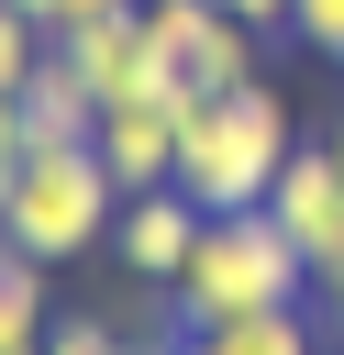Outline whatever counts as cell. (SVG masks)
<instances>
[{
  "label": "cell",
  "instance_id": "6da1fadb",
  "mask_svg": "<svg viewBox=\"0 0 344 355\" xmlns=\"http://www.w3.org/2000/svg\"><path fill=\"white\" fill-rule=\"evenodd\" d=\"M289 155H300V122H289V100L266 78L211 89V100L178 111V189L200 211H266V189H277Z\"/></svg>",
  "mask_w": 344,
  "mask_h": 355
},
{
  "label": "cell",
  "instance_id": "7a4b0ae2",
  "mask_svg": "<svg viewBox=\"0 0 344 355\" xmlns=\"http://www.w3.org/2000/svg\"><path fill=\"white\" fill-rule=\"evenodd\" d=\"M300 288H311V255L277 233V211H211L189 266H178V288H166V311H178V333H200V322L289 311Z\"/></svg>",
  "mask_w": 344,
  "mask_h": 355
},
{
  "label": "cell",
  "instance_id": "3957f363",
  "mask_svg": "<svg viewBox=\"0 0 344 355\" xmlns=\"http://www.w3.org/2000/svg\"><path fill=\"white\" fill-rule=\"evenodd\" d=\"M111 222H122V178L100 166V144H33V155L11 166V211H0V233H11L22 255L67 266V255L111 244Z\"/></svg>",
  "mask_w": 344,
  "mask_h": 355
},
{
  "label": "cell",
  "instance_id": "277c9868",
  "mask_svg": "<svg viewBox=\"0 0 344 355\" xmlns=\"http://www.w3.org/2000/svg\"><path fill=\"white\" fill-rule=\"evenodd\" d=\"M144 44H155L178 100H211V89L255 78V22H233L222 0H144Z\"/></svg>",
  "mask_w": 344,
  "mask_h": 355
},
{
  "label": "cell",
  "instance_id": "5b68a950",
  "mask_svg": "<svg viewBox=\"0 0 344 355\" xmlns=\"http://www.w3.org/2000/svg\"><path fill=\"white\" fill-rule=\"evenodd\" d=\"M55 55L89 78L100 111H111V100H178L166 67H155V44H144V11H122V22H78V33H55ZM178 111H189V100H178Z\"/></svg>",
  "mask_w": 344,
  "mask_h": 355
},
{
  "label": "cell",
  "instance_id": "8992f818",
  "mask_svg": "<svg viewBox=\"0 0 344 355\" xmlns=\"http://www.w3.org/2000/svg\"><path fill=\"white\" fill-rule=\"evenodd\" d=\"M200 200L189 189H133L122 200V222H111V255H122V277H144V288H178V266H189V244H200Z\"/></svg>",
  "mask_w": 344,
  "mask_h": 355
},
{
  "label": "cell",
  "instance_id": "52a82bcc",
  "mask_svg": "<svg viewBox=\"0 0 344 355\" xmlns=\"http://www.w3.org/2000/svg\"><path fill=\"white\" fill-rule=\"evenodd\" d=\"M89 144H100V166L122 178V200H133V189H178V100H111Z\"/></svg>",
  "mask_w": 344,
  "mask_h": 355
},
{
  "label": "cell",
  "instance_id": "ba28073f",
  "mask_svg": "<svg viewBox=\"0 0 344 355\" xmlns=\"http://www.w3.org/2000/svg\"><path fill=\"white\" fill-rule=\"evenodd\" d=\"M266 211H277V233L322 266L333 244H344V166H333V144H300L289 166H277V189H266Z\"/></svg>",
  "mask_w": 344,
  "mask_h": 355
},
{
  "label": "cell",
  "instance_id": "9c48e42d",
  "mask_svg": "<svg viewBox=\"0 0 344 355\" xmlns=\"http://www.w3.org/2000/svg\"><path fill=\"white\" fill-rule=\"evenodd\" d=\"M89 133H100V100H89V78L44 44V67L22 78V155H33V144H89Z\"/></svg>",
  "mask_w": 344,
  "mask_h": 355
},
{
  "label": "cell",
  "instance_id": "30bf717a",
  "mask_svg": "<svg viewBox=\"0 0 344 355\" xmlns=\"http://www.w3.org/2000/svg\"><path fill=\"white\" fill-rule=\"evenodd\" d=\"M55 333V300H44V255H22L0 233V355H33Z\"/></svg>",
  "mask_w": 344,
  "mask_h": 355
},
{
  "label": "cell",
  "instance_id": "8fae6325",
  "mask_svg": "<svg viewBox=\"0 0 344 355\" xmlns=\"http://www.w3.org/2000/svg\"><path fill=\"white\" fill-rule=\"evenodd\" d=\"M189 355H322V333H311V322H300V300H289V311L200 322V333H189Z\"/></svg>",
  "mask_w": 344,
  "mask_h": 355
},
{
  "label": "cell",
  "instance_id": "7c38bea8",
  "mask_svg": "<svg viewBox=\"0 0 344 355\" xmlns=\"http://www.w3.org/2000/svg\"><path fill=\"white\" fill-rule=\"evenodd\" d=\"M44 44H55V33H44L33 11H11V0H0V100H22V78L44 67Z\"/></svg>",
  "mask_w": 344,
  "mask_h": 355
},
{
  "label": "cell",
  "instance_id": "4fadbf2b",
  "mask_svg": "<svg viewBox=\"0 0 344 355\" xmlns=\"http://www.w3.org/2000/svg\"><path fill=\"white\" fill-rule=\"evenodd\" d=\"M33 355H122V322H89V311H67Z\"/></svg>",
  "mask_w": 344,
  "mask_h": 355
},
{
  "label": "cell",
  "instance_id": "5bb4252c",
  "mask_svg": "<svg viewBox=\"0 0 344 355\" xmlns=\"http://www.w3.org/2000/svg\"><path fill=\"white\" fill-rule=\"evenodd\" d=\"M289 33H300L311 55H333V67H344V0H300V11H289Z\"/></svg>",
  "mask_w": 344,
  "mask_h": 355
},
{
  "label": "cell",
  "instance_id": "9a60e30c",
  "mask_svg": "<svg viewBox=\"0 0 344 355\" xmlns=\"http://www.w3.org/2000/svg\"><path fill=\"white\" fill-rule=\"evenodd\" d=\"M311 288H322V322H333V344H344V244L311 266Z\"/></svg>",
  "mask_w": 344,
  "mask_h": 355
},
{
  "label": "cell",
  "instance_id": "2e32d148",
  "mask_svg": "<svg viewBox=\"0 0 344 355\" xmlns=\"http://www.w3.org/2000/svg\"><path fill=\"white\" fill-rule=\"evenodd\" d=\"M122 11H144V0H55V33H78V22H122Z\"/></svg>",
  "mask_w": 344,
  "mask_h": 355
},
{
  "label": "cell",
  "instance_id": "e0dca14e",
  "mask_svg": "<svg viewBox=\"0 0 344 355\" xmlns=\"http://www.w3.org/2000/svg\"><path fill=\"white\" fill-rule=\"evenodd\" d=\"M222 11H233V22H255V33H277V22L300 11V0H222Z\"/></svg>",
  "mask_w": 344,
  "mask_h": 355
},
{
  "label": "cell",
  "instance_id": "ac0fdd59",
  "mask_svg": "<svg viewBox=\"0 0 344 355\" xmlns=\"http://www.w3.org/2000/svg\"><path fill=\"white\" fill-rule=\"evenodd\" d=\"M122 355H189V333H122Z\"/></svg>",
  "mask_w": 344,
  "mask_h": 355
},
{
  "label": "cell",
  "instance_id": "d6986e66",
  "mask_svg": "<svg viewBox=\"0 0 344 355\" xmlns=\"http://www.w3.org/2000/svg\"><path fill=\"white\" fill-rule=\"evenodd\" d=\"M0 166H22V100H0Z\"/></svg>",
  "mask_w": 344,
  "mask_h": 355
},
{
  "label": "cell",
  "instance_id": "ffe728a7",
  "mask_svg": "<svg viewBox=\"0 0 344 355\" xmlns=\"http://www.w3.org/2000/svg\"><path fill=\"white\" fill-rule=\"evenodd\" d=\"M11 11H33V22H44V33H55V0H11Z\"/></svg>",
  "mask_w": 344,
  "mask_h": 355
},
{
  "label": "cell",
  "instance_id": "44dd1931",
  "mask_svg": "<svg viewBox=\"0 0 344 355\" xmlns=\"http://www.w3.org/2000/svg\"><path fill=\"white\" fill-rule=\"evenodd\" d=\"M322 144H333V166H344V111H333V133H322Z\"/></svg>",
  "mask_w": 344,
  "mask_h": 355
},
{
  "label": "cell",
  "instance_id": "7402d4cb",
  "mask_svg": "<svg viewBox=\"0 0 344 355\" xmlns=\"http://www.w3.org/2000/svg\"><path fill=\"white\" fill-rule=\"evenodd\" d=\"M0 211H11V166H0Z\"/></svg>",
  "mask_w": 344,
  "mask_h": 355
}]
</instances>
